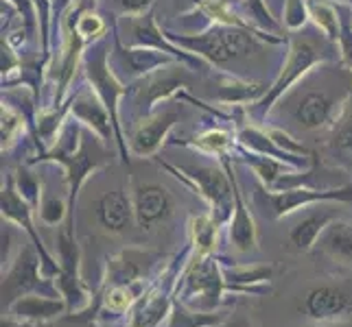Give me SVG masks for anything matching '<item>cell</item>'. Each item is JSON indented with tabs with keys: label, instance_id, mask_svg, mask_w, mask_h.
Instances as JSON below:
<instances>
[{
	"label": "cell",
	"instance_id": "34",
	"mask_svg": "<svg viewBox=\"0 0 352 327\" xmlns=\"http://www.w3.org/2000/svg\"><path fill=\"white\" fill-rule=\"evenodd\" d=\"M226 319H228L226 308L214 312H204V310L188 308L179 299H175L162 327H219Z\"/></svg>",
	"mask_w": 352,
	"mask_h": 327
},
{
	"label": "cell",
	"instance_id": "6",
	"mask_svg": "<svg viewBox=\"0 0 352 327\" xmlns=\"http://www.w3.org/2000/svg\"><path fill=\"white\" fill-rule=\"evenodd\" d=\"M55 247L57 262L62 266V273L55 280V286L66 301L68 314H79L92 304V290L83 282L81 275V249L75 236V214H68L66 223L59 227Z\"/></svg>",
	"mask_w": 352,
	"mask_h": 327
},
{
	"label": "cell",
	"instance_id": "42",
	"mask_svg": "<svg viewBox=\"0 0 352 327\" xmlns=\"http://www.w3.org/2000/svg\"><path fill=\"white\" fill-rule=\"evenodd\" d=\"M5 3H9L11 7L18 11V16H20L24 27H27L31 40L35 38V35H40V31H38V14H35L33 0H5Z\"/></svg>",
	"mask_w": 352,
	"mask_h": 327
},
{
	"label": "cell",
	"instance_id": "20",
	"mask_svg": "<svg viewBox=\"0 0 352 327\" xmlns=\"http://www.w3.org/2000/svg\"><path fill=\"white\" fill-rule=\"evenodd\" d=\"M7 314L20 321L48 325L55 319H62L68 314V306L62 295H46V293H29L14 299L7 306Z\"/></svg>",
	"mask_w": 352,
	"mask_h": 327
},
{
	"label": "cell",
	"instance_id": "40",
	"mask_svg": "<svg viewBox=\"0 0 352 327\" xmlns=\"http://www.w3.org/2000/svg\"><path fill=\"white\" fill-rule=\"evenodd\" d=\"M267 133L272 136V140L280 147L283 151H287V153H291V155H300V157H315L305 144L302 142H298L291 133H287L285 129H276V127H272V129H267Z\"/></svg>",
	"mask_w": 352,
	"mask_h": 327
},
{
	"label": "cell",
	"instance_id": "25",
	"mask_svg": "<svg viewBox=\"0 0 352 327\" xmlns=\"http://www.w3.org/2000/svg\"><path fill=\"white\" fill-rule=\"evenodd\" d=\"M175 295L160 288H149L138 304L131 308L127 317V327H162L168 312L173 308Z\"/></svg>",
	"mask_w": 352,
	"mask_h": 327
},
{
	"label": "cell",
	"instance_id": "5",
	"mask_svg": "<svg viewBox=\"0 0 352 327\" xmlns=\"http://www.w3.org/2000/svg\"><path fill=\"white\" fill-rule=\"evenodd\" d=\"M153 160L166 173H171L186 188H190L199 199H204L210 208L208 212L221 225L230 223V216H232L234 210V192L232 181H230V175L226 173L223 166H175L162 160V157H153Z\"/></svg>",
	"mask_w": 352,
	"mask_h": 327
},
{
	"label": "cell",
	"instance_id": "32",
	"mask_svg": "<svg viewBox=\"0 0 352 327\" xmlns=\"http://www.w3.org/2000/svg\"><path fill=\"white\" fill-rule=\"evenodd\" d=\"M329 151L335 160L352 162V94L346 96L342 109H339V116L331 127Z\"/></svg>",
	"mask_w": 352,
	"mask_h": 327
},
{
	"label": "cell",
	"instance_id": "38",
	"mask_svg": "<svg viewBox=\"0 0 352 327\" xmlns=\"http://www.w3.org/2000/svg\"><path fill=\"white\" fill-rule=\"evenodd\" d=\"M339 16H342V33H339V59L352 72V5L339 3Z\"/></svg>",
	"mask_w": 352,
	"mask_h": 327
},
{
	"label": "cell",
	"instance_id": "1",
	"mask_svg": "<svg viewBox=\"0 0 352 327\" xmlns=\"http://www.w3.org/2000/svg\"><path fill=\"white\" fill-rule=\"evenodd\" d=\"M166 31V29H164ZM166 38L173 44L182 46L184 51L201 57L210 66H226L239 57H248L258 48L261 42L267 44H285V38H278L274 33L250 31L241 27H228V24H212L204 31L195 33H173L166 31Z\"/></svg>",
	"mask_w": 352,
	"mask_h": 327
},
{
	"label": "cell",
	"instance_id": "37",
	"mask_svg": "<svg viewBox=\"0 0 352 327\" xmlns=\"http://www.w3.org/2000/svg\"><path fill=\"white\" fill-rule=\"evenodd\" d=\"M11 177H14V184H16V190L20 192V197L27 201L35 212H38L40 210V203L44 201L42 179L35 175V173L29 171V164L20 166Z\"/></svg>",
	"mask_w": 352,
	"mask_h": 327
},
{
	"label": "cell",
	"instance_id": "13",
	"mask_svg": "<svg viewBox=\"0 0 352 327\" xmlns=\"http://www.w3.org/2000/svg\"><path fill=\"white\" fill-rule=\"evenodd\" d=\"M29 293L59 295L55 282L44 275L40 253L35 251L31 242L29 245H22L16 260L3 273V297H7V306L14 299Z\"/></svg>",
	"mask_w": 352,
	"mask_h": 327
},
{
	"label": "cell",
	"instance_id": "33",
	"mask_svg": "<svg viewBox=\"0 0 352 327\" xmlns=\"http://www.w3.org/2000/svg\"><path fill=\"white\" fill-rule=\"evenodd\" d=\"M307 14L313 27L337 46L339 33H342V16H339V5L335 0H307Z\"/></svg>",
	"mask_w": 352,
	"mask_h": 327
},
{
	"label": "cell",
	"instance_id": "14",
	"mask_svg": "<svg viewBox=\"0 0 352 327\" xmlns=\"http://www.w3.org/2000/svg\"><path fill=\"white\" fill-rule=\"evenodd\" d=\"M166 256L149 249L129 247L107 258L105 264V286L153 282L155 271L164 266Z\"/></svg>",
	"mask_w": 352,
	"mask_h": 327
},
{
	"label": "cell",
	"instance_id": "26",
	"mask_svg": "<svg viewBox=\"0 0 352 327\" xmlns=\"http://www.w3.org/2000/svg\"><path fill=\"white\" fill-rule=\"evenodd\" d=\"M221 223L217 218L206 212V214H195L188 218V245L192 253L197 256H214L217 247H219V232Z\"/></svg>",
	"mask_w": 352,
	"mask_h": 327
},
{
	"label": "cell",
	"instance_id": "31",
	"mask_svg": "<svg viewBox=\"0 0 352 327\" xmlns=\"http://www.w3.org/2000/svg\"><path fill=\"white\" fill-rule=\"evenodd\" d=\"M234 151L239 155V160L252 168L254 175H256V179H258V184L265 186L267 190H274L276 181L280 179L285 173L291 171L289 164L278 162V160H274V157H267V155H261V153H254V151H250L245 147H241L239 142H236Z\"/></svg>",
	"mask_w": 352,
	"mask_h": 327
},
{
	"label": "cell",
	"instance_id": "15",
	"mask_svg": "<svg viewBox=\"0 0 352 327\" xmlns=\"http://www.w3.org/2000/svg\"><path fill=\"white\" fill-rule=\"evenodd\" d=\"M182 109L171 107L164 112H153L151 116H144L138 120V125L129 133L127 144L129 153L133 157H153L164 144H168V136H171L173 127L179 123Z\"/></svg>",
	"mask_w": 352,
	"mask_h": 327
},
{
	"label": "cell",
	"instance_id": "3",
	"mask_svg": "<svg viewBox=\"0 0 352 327\" xmlns=\"http://www.w3.org/2000/svg\"><path fill=\"white\" fill-rule=\"evenodd\" d=\"M83 75H86L90 88L94 94L103 101L107 112L112 116L114 131H116V149L123 162H129V144L125 138L123 125H120V101L127 99L129 86L118 79L114 68L110 66V46L107 40H101L96 44H90L83 53Z\"/></svg>",
	"mask_w": 352,
	"mask_h": 327
},
{
	"label": "cell",
	"instance_id": "4",
	"mask_svg": "<svg viewBox=\"0 0 352 327\" xmlns=\"http://www.w3.org/2000/svg\"><path fill=\"white\" fill-rule=\"evenodd\" d=\"M228 293V282L223 277V264L217 256H197L192 253L184 273H182L175 299L188 308L214 312L223 310Z\"/></svg>",
	"mask_w": 352,
	"mask_h": 327
},
{
	"label": "cell",
	"instance_id": "44",
	"mask_svg": "<svg viewBox=\"0 0 352 327\" xmlns=\"http://www.w3.org/2000/svg\"><path fill=\"white\" fill-rule=\"evenodd\" d=\"M3 327H46V325H40V323H29V321H20V319H14V317H3Z\"/></svg>",
	"mask_w": 352,
	"mask_h": 327
},
{
	"label": "cell",
	"instance_id": "39",
	"mask_svg": "<svg viewBox=\"0 0 352 327\" xmlns=\"http://www.w3.org/2000/svg\"><path fill=\"white\" fill-rule=\"evenodd\" d=\"M68 214H70L68 199H57V197L44 199L40 203V210H38L40 221L48 227H62L66 223Z\"/></svg>",
	"mask_w": 352,
	"mask_h": 327
},
{
	"label": "cell",
	"instance_id": "23",
	"mask_svg": "<svg viewBox=\"0 0 352 327\" xmlns=\"http://www.w3.org/2000/svg\"><path fill=\"white\" fill-rule=\"evenodd\" d=\"M236 142L241 147H245L254 153H261L267 157H274L278 162H285L291 168H298V171H305V168L313 166V157H300V155H291L287 151H283L278 144L272 140V136L267 133L265 127L261 125H245V127H239L236 129Z\"/></svg>",
	"mask_w": 352,
	"mask_h": 327
},
{
	"label": "cell",
	"instance_id": "27",
	"mask_svg": "<svg viewBox=\"0 0 352 327\" xmlns=\"http://www.w3.org/2000/svg\"><path fill=\"white\" fill-rule=\"evenodd\" d=\"M168 144H175V147H186L192 151H199L204 155H228L232 153L236 147V133L223 129V127H212V129H204L197 136H192L190 140H171Z\"/></svg>",
	"mask_w": 352,
	"mask_h": 327
},
{
	"label": "cell",
	"instance_id": "46",
	"mask_svg": "<svg viewBox=\"0 0 352 327\" xmlns=\"http://www.w3.org/2000/svg\"><path fill=\"white\" fill-rule=\"evenodd\" d=\"M320 327H350V325H344L342 321H339V323H324V325H320Z\"/></svg>",
	"mask_w": 352,
	"mask_h": 327
},
{
	"label": "cell",
	"instance_id": "17",
	"mask_svg": "<svg viewBox=\"0 0 352 327\" xmlns=\"http://www.w3.org/2000/svg\"><path fill=\"white\" fill-rule=\"evenodd\" d=\"M68 116L75 118L81 127H88L94 138H99L105 147L116 142V131L112 116L107 112L103 101L94 94L92 88H81L75 96H68Z\"/></svg>",
	"mask_w": 352,
	"mask_h": 327
},
{
	"label": "cell",
	"instance_id": "30",
	"mask_svg": "<svg viewBox=\"0 0 352 327\" xmlns=\"http://www.w3.org/2000/svg\"><path fill=\"white\" fill-rule=\"evenodd\" d=\"M318 247L329 256L333 262L352 266V225L344 221H335L326 227Z\"/></svg>",
	"mask_w": 352,
	"mask_h": 327
},
{
	"label": "cell",
	"instance_id": "2",
	"mask_svg": "<svg viewBox=\"0 0 352 327\" xmlns=\"http://www.w3.org/2000/svg\"><path fill=\"white\" fill-rule=\"evenodd\" d=\"M329 62H331V55L322 53L313 42L300 40V38H287L285 64L280 66V70H278V75H276L272 86L267 88V92L256 103L248 105V109H245L248 118L254 125H263L267 120V116L272 114L274 105L280 101L300 79H305L315 66H322V64H329Z\"/></svg>",
	"mask_w": 352,
	"mask_h": 327
},
{
	"label": "cell",
	"instance_id": "36",
	"mask_svg": "<svg viewBox=\"0 0 352 327\" xmlns=\"http://www.w3.org/2000/svg\"><path fill=\"white\" fill-rule=\"evenodd\" d=\"M35 14H38V31H40V62L48 66L51 59V31L57 16V0H33Z\"/></svg>",
	"mask_w": 352,
	"mask_h": 327
},
{
	"label": "cell",
	"instance_id": "48",
	"mask_svg": "<svg viewBox=\"0 0 352 327\" xmlns=\"http://www.w3.org/2000/svg\"><path fill=\"white\" fill-rule=\"evenodd\" d=\"M337 3H346V5H352V0H337Z\"/></svg>",
	"mask_w": 352,
	"mask_h": 327
},
{
	"label": "cell",
	"instance_id": "22",
	"mask_svg": "<svg viewBox=\"0 0 352 327\" xmlns=\"http://www.w3.org/2000/svg\"><path fill=\"white\" fill-rule=\"evenodd\" d=\"M96 221L107 234H125L136 221L133 199L127 190H110L96 201Z\"/></svg>",
	"mask_w": 352,
	"mask_h": 327
},
{
	"label": "cell",
	"instance_id": "47",
	"mask_svg": "<svg viewBox=\"0 0 352 327\" xmlns=\"http://www.w3.org/2000/svg\"><path fill=\"white\" fill-rule=\"evenodd\" d=\"M190 3L195 5V7H199V5H204V3H206V0H190Z\"/></svg>",
	"mask_w": 352,
	"mask_h": 327
},
{
	"label": "cell",
	"instance_id": "19",
	"mask_svg": "<svg viewBox=\"0 0 352 327\" xmlns=\"http://www.w3.org/2000/svg\"><path fill=\"white\" fill-rule=\"evenodd\" d=\"M136 223L140 229H151L173 216L175 203L168 190L160 184H138L131 190Z\"/></svg>",
	"mask_w": 352,
	"mask_h": 327
},
{
	"label": "cell",
	"instance_id": "28",
	"mask_svg": "<svg viewBox=\"0 0 352 327\" xmlns=\"http://www.w3.org/2000/svg\"><path fill=\"white\" fill-rule=\"evenodd\" d=\"M335 221V216L331 212H313L309 216H305L302 221L291 229L289 234V242L298 253H309L318 247V242L322 238V234L326 232V227Z\"/></svg>",
	"mask_w": 352,
	"mask_h": 327
},
{
	"label": "cell",
	"instance_id": "18",
	"mask_svg": "<svg viewBox=\"0 0 352 327\" xmlns=\"http://www.w3.org/2000/svg\"><path fill=\"white\" fill-rule=\"evenodd\" d=\"M302 312L315 323H339L352 312L350 295L344 288L333 284H322L311 288L302 299Z\"/></svg>",
	"mask_w": 352,
	"mask_h": 327
},
{
	"label": "cell",
	"instance_id": "16",
	"mask_svg": "<svg viewBox=\"0 0 352 327\" xmlns=\"http://www.w3.org/2000/svg\"><path fill=\"white\" fill-rule=\"evenodd\" d=\"M221 166L226 168V173L230 175V181H232V192H234V210L232 216H230V223L228 227V238H230V245H232L239 253H250V251H256L258 249V229L256 223H254V216L250 212V205L243 197V190L241 184L236 179V173L232 168V157L221 155Z\"/></svg>",
	"mask_w": 352,
	"mask_h": 327
},
{
	"label": "cell",
	"instance_id": "45",
	"mask_svg": "<svg viewBox=\"0 0 352 327\" xmlns=\"http://www.w3.org/2000/svg\"><path fill=\"white\" fill-rule=\"evenodd\" d=\"M219 327H252V323H250V319H245V317H228Z\"/></svg>",
	"mask_w": 352,
	"mask_h": 327
},
{
	"label": "cell",
	"instance_id": "11",
	"mask_svg": "<svg viewBox=\"0 0 352 327\" xmlns=\"http://www.w3.org/2000/svg\"><path fill=\"white\" fill-rule=\"evenodd\" d=\"M0 214H3V221L14 223L18 229H22V232L27 234L29 242L35 247V251L40 253L44 275L48 277V280L55 282L59 277V273H62V266H59V262L53 253L46 249L44 240H42L38 227H35V221H33L35 210L20 197V192L16 190L14 177L11 175L7 177V184L3 186V195H0Z\"/></svg>",
	"mask_w": 352,
	"mask_h": 327
},
{
	"label": "cell",
	"instance_id": "9",
	"mask_svg": "<svg viewBox=\"0 0 352 327\" xmlns=\"http://www.w3.org/2000/svg\"><path fill=\"white\" fill-rule=\"evenodd\" d=\"M105 144L96 138L94 142L88 140H81V147L79 151L70 153V155H46V157H38V160H29V166L35 164H57L64 168V175H66V199L70 205V214H75L77 208V199H79V190L83 188V184L88 181L90 175H94L99 168L110 164V160L105 157L103 153Z\"/></svg>",
	"mask_w": 352,
	"mask_h": 327
},
{
	"label": "cell",
	"instance_id": "43",
	"mask_svg": "<svg viewBox=\"0 0 352 327\" xmlns=\"http://www.w3.org/2000/svg\"><path fill=\"white\" fill-rule=\"evenodd\" d=\"M123 16H140L155 7V0H114Z\"/></svg>",
	"mask_w": 352,
	"mask_h": 327
},
{
	"label": "cell",
	"instance_id": "7",
	"mask_svg": "<svg viewBox=\"0 0 352 327\" xmlns=\"http://www.w3.org/2000/svg\"><path fill=\"white\" fill-rule=\"evenodd\" d=\"M254 199L274 221L294 214L298 210L311 208L318 203H352V186H333V188H294V190H267L256 186Z\"/></svg>",
	"mask_w": 352,
	"mask_h": 327
},
{
	"label": "cell",
	"instance_id": "21",
	"mask_svg": "<svg viewBox=\"0 0 352 327\" xmlns=\"http://www.w3.org/2000/svg\"><path fill=\"white\" fill-rule=\"evenodd\" d=\"M223 264L230 295H265L274 280V264Z\"/></svg>",
	"mask_w": 352,
	"mask_h": 327
},
{
	"label": "cell",
	"instance_id": "10",
	"mask_svg": "<svg viewBox=\"0 0 352 327\" xmlns=\"http://www.w3.org/2000/svg\"><path fill=\"white\" fill-rule=\"evenodd\" d=\"M188 70L190 68H186L184 64L175 62L171 66H164L151 72V75L136 83H131L127 96H131L138 120L144 116H151L155 112V105H160L162 101H168L179 92H184V88H188L190 83Z\"/></svg>",
	"mask_w": 352,
	"mask_h": 327
},
{
	"label": "cell",
	"instance_id": "8",
	"mask_svg": "<svg viewBox=\"0 0 352 327\" xmlns=\"http://www.w3.org/2000/svg\"><path fill=\"white\" fill-rule=\"evenodd\" d=\"M116 29L120 35L127 38V46H142V48H155L166 55L175 57L179 64H184L190 70H206L210 64L204 62L201 57L184 51L182 46L173 44L166 38V31L157 24V9H149L147 14L140 16H123V20H116Z\"/></svg>",
	"mask_w": 352,
	"mask_h": 327
},
{
	"label": "cell",
	"instance_id": "12",
	"mask_svg": "<svg viewBox=\"0 0 352 327\" xmlns=\"http://www.w3.org/2000/svg\"><path fill=\"white\" fill-rule=\"evenodd\" d=\"M177 59L166 55L155 48H142V46H125L123 38L118 35L116 20H112V48H110V66L118 75V79L131 86L140 79H144L151 72L160 70L164 66L175 64Z\"/></svg>",
	"mask_w": 352,
	"mask_h": 327
},
{
	"label": "cell",
	"instance_id": "29",
	"mask_svg": "<svg viewBox=\"0 0 352 327\" xmlns=\"http://www.w3.org/2000/svg\"><path fill=\"white\" fill-rule=\"evenodd\" d=\"M267 88L270 86L239 79L234 75H223L219 79V86H217V101L223 105H236V107L252 105L267 92Z\"/></svg>",
	"mask_w": 352,
	"mask_h": 327
},
{
	"label": "cell",
	"instance_id": "35",
	"mask_svg": "<svg viewBox=\"0 0 352 327\" xmlns=\"http://www.w3.org/2000/svg\"><path fill=\"white\" fill-rule=\"evenodd\" d=\"M27 129H31L27 116L18 107L3 101V107H0V149L3 153L14 149Z\"/></svg>",
	"mask_w": 352,
	"mask_h": 327
},
{
	"label": "cell",
	"instance_id": "24",
	"mask_svg": "<svg viewBox=\"0 0 352 327\" xmlns=\"http://www.w3.org/2000/svg\"><path fill=\"white\" fill-rule=\"evenodd\" d=\"M342 103H335L326 92H309L302 96L296 107V123L305 131H320L324 127H333L335 118L339 116Z\"/></svg>",
	"mask_w": 352,
	"mask_h": 327
},
{
	"label": "cell",
	"instance_id": "41",
	"mask_svg": "<svg viewBox=\"0 0 352 327\" xmlns=\"http://www.w3.org/2000/svg\"><path fill=\"white\" fill-rule=\"evenodd\" d=\"M0 238H3V253H0V260H3V273L11 266V262L16 260V256L20 253V245H16L14 238V223L3 221V232H0Z\"/></svg>",
	"mask_w": 352,
	"mask_h": 327
}]
</instances>
